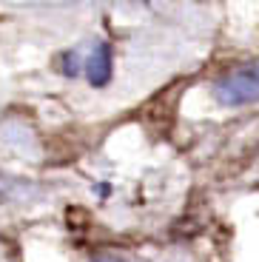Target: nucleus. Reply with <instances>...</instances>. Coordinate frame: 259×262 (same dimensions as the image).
<instances>
[{
  "label": "nucleus",
  "mask_w": 259,
  "mask_h": 262,
  "mask_svg": "<svg viewBox=\"0 0 259 262\" xmlns=\"http://www.w3.org/2000/svg\"><path fill=\"white\" fill-rule=\"evenodd\" d=\"M214 97L222 105H248L259 103V66L256 69H242L228 77L217 80Z\"/></svg>",
  "instance_id": "f257e3e1"
},
{
  "label": "nucleus",
  "mask_w": 259,
  "mask_h": 262,
  "mask_svg": "<svg viewBox=\"0 0 259 262\" xmlns=\"http://www.w3.org/2000/svg\"><path fill=\"white\" fill-rule=\"evenodd\" d=\"M111 72H114V66H111V46H109V43H100V46H94V52L89 54V60H85L89 83L94 85V89L109 85Z\"/></svg>",
  "instance_id": "f03ea898"
},
{
  "label": "nucleus",
  "mask_w": 259,
  "mask_h": 262,
  "mask_svg": "<svg viewBox=\"0 0 259 262\" xmlns=\"http://www.w3.org/2000/svg\"><path fill=\"white\" fill-rule=\"evenodd\" d=\"M105 262H111V259H105Z\"/></svg>",
  "instance_id": "7ed1b4c3"
}]
</instances>
